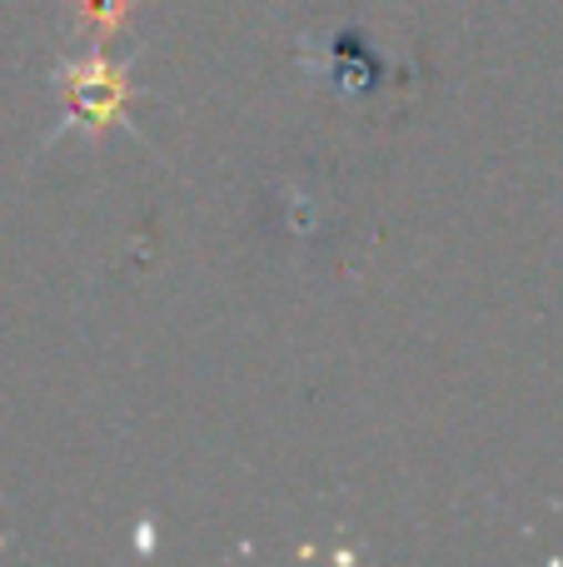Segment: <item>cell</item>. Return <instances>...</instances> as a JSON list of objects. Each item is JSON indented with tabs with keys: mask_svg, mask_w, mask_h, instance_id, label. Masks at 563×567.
<instances>
[{
	"mask_svg": "<svg viewBox=\"0 0 563 567\" xmlns=\"http://www.w3.org/2000/svg\"><path fill=\"white\" fill-rule=\"evenodd\" d=\"M55 90L70 105V125H85L90 140L110 135V130L125 120L130 100L140 95V90L130 85L125 65H115V60L100 55V50H85V55L65 60V65L55 70Z\"/></svg>",
	"mask_w": 563,
	"mask_h": 567,
	"instance_id": "1",
	"label": "cell"
},
{
	"mask_svg": "<svg viewBox=\"0 0 563 567\" xmlns=\"http://www.w3.org/2000/svg\"><path fill=\"white\" fill-rule=\"evenodd\" d=\"M130 16H135V0H75V20H80V30H90L95 45L120 35L130 25Z\"/></svg>",
	"mask_w": 563,
	"mask_h": 567,
	"instance_id": "2",
	"label": "cell"
}]
</instances>
